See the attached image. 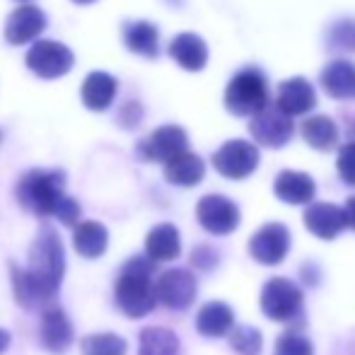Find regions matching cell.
<instances>
[{
    "instance_id": "1",
    "label": "cell",
    "mask_w": 355,
    "mask_h": 355,
    "mask_svg": "<svg viewBox=\"0 0 355 355\" xmlns=\"http://www.w3.org/2000/svg\"><path fill=\"white\" fill-rule=\"evenodd\" d=\"M66 276V247L51 225H44L34 237L27 254V263H10L12 293L19 307L44 309L53 302Z\"/></svg>"
},
{
    "instance_id": "2",
    "label": "cell",
    "mask_w": 355,
    "mask_h": 355,
    "mask_svg": "<svg viewBox=\"0 0 355 355\" xmlns=\"http://www.w3.org/2000/svg\"><path fill=\"white\" fill-rule=\"evenodd\" d=\"M155 263L148 257H131L121 266L114 285V300L126 317L141 319L157 304L155 300Z\"/></svg>"
},
{
    "instance_id": "3",
    "label": "cell",
    "mask_w": 355,
    "mask_h": 355,
    "mask_svg": "<svg viewBox=\"0 0 355 355\" xmlns=\"http://www.w3.org/2000/svg\"><path fill=\"white\" fill-rule=\"evenodd\" d=\"M19 206L39 218H56L66 193V174L58 169H32L15 189Z\"/></svg>"
},
{
    "instance_id": "4",
    "label": "cell",
    "mask_w": 355,
    "mask_h": 355,
    "mask_svg": "<svg viewBox=\"0 0 355 355\" xmlns=\"http://www.w3.org/2000/svg\"><path fill=\"white\" fill-rule=\"evenodd\" d=\"M225 107L234 116H254L268 107V80L259 68H242L225 89Z\"/></svg>"
},
{
    "instance_id": "5",
    "label": "cell",
    "mask_w": 355,
    "mask_h": 355,
    "mask_svg": "<svg viewBox=\"0 0 355 355\" xmlns=\"http://www.w3.org/2000/svg\"><path fill=\"white\" fill-rule=\"evenodd\" d=\"M196 278L187 268H169V271L159 273L157 281H155V300H157L162 307L174 309V312H182L189 309L196 300Z\"/></svg>"
},
{
    "instance_id": "6",
    "label": "cell",
    "mask_w": 355,
    "mask_h": 355,
    "mask_svg": "<svg viewBox=\"0 0 355 355\" xmlns=\"http://www.w3.org/2000/svg\"><path fill=\"white\" fill-rule=\"evenodd\" d=\"M261 309L273 322H290L302 309V290L288 278H271L261 290Z\"/></svg>"
},
{
    "instance_id": "7",
    "label": "cell",
    "mask_w": 355,
    "mask_h": 355,
    "mask_svg": "<svg viewBox=\"0 0 355 355\" xmlns=\"http://www.w3.org/2000/svg\"><path fill=\"white\" fill-rule=\"evenodd\" d=\"M73 51L61 42H37L27 53V68L39 78H61L73 68Z\"/></svg>"
},
{
    "instance_id": "8",
    "label": "cell",
    "mask_w": 355,
    "mask_h": 355,
    "mask_svg": "<svg viewBox=\"0 0 355 355\" xmlns=\"http://www.w3.org/2000/svg\"><path fill=\"white\" fill-rule=\"evenodd\" d=\"M213 167L227 179H247L259 167V148L247 141H230L215 150Z\"/></svg>"
},
{
    "instance_id": "9",
    "label": "cell",
    "mask_w": 355,
    "mask_h": 355,
    "mask_svg": "<svg viewBox=\"0 0 355 355\" xmlns=\"http://www.w3.org/2000/svg\"><path fill=\"white\" fill-rule=\"evenodd\" d=\"M249 131H252L254 141L263 145V148H283L293 138L295 123L293 119L278 112L276 107H263L261 112L252 116Z\"/></svg>"
},
{
    "instance_id": "10",
    "label": "cell",
    "mask_w": 355,
    "mask_h": 355,
    "mask_svg": "<svg viewBox=\"0 0 355 355\" xmlns=\"http://www.w3.org/2000/svg\"><path fill=\"white\" fill-rule=\"evenodd\" d=\"M196 218L201 227L211 234H230L239 225V208L227 196L211 193L203 196L196 206Z\"/></svg>"
},
{
    "instance_id": "11",
    "label": "cell",
    "mask_w": 355,
    "mask_h": 355,
    "mask_svg": "<svg viewBox=\"0 0 355 355\" xmlns=\"http://www.w3.org/2000/svg\"><path fill=\"white\" fill-rule=\"evenodd\" d=\"M290 249V232L288 227L281 223H268L261 230L254 232V237L249 239V254L254 257V261L263 263V266H276L288 257Z\"/></svg>"
},
{
    "instance_id": "12",
    "label": "cell",
    "mask_w": 355,
    "mask_h": 355,
    "mask_svg": "<svg viewBox=\"0 0 355 355\" xmlns=\"http://www.w3.org/2000/svg\"><path fill=\"white\" fill-rule=\"evenodd\" d=\"M39 341L49 353H66L75 341L73 324L68 319L66 309L58 304H49L42 309V319H39Z\"/></svg>"
},
{
    "instance_id": "13",
    "label": "cell",
    "mask_w": 355,
    "mask_h": 355,
    "mask_svg": "<svg viewBox=\"0 0 355 355\" xmlns=\"http://www.w3.org/2000/svg\"><path fill=\"white\" fill-rule=\"evenodd\" d=\"M184 150H189V138L187 131L179 126H159L138 145V153L150 162H169Z\"/></svg>"
},
{
    "instance_id": "14",
    "label": "cell",
    "mask_w": 355,
    "mask_h": 355,
    "mask_svg": "<svg viewBox=\"0 0 355 355\" xmlns=\"http://www.w3.org/2000/svg\"><path fill=\"white\" fill-rule=\"evenodd\" d=\"M46 29V15L37 5H22V8L12 10L5 24V39L15 46L27 44L37 39L39 34Z\"/></svg>"
},
{
    "instance_id": "15",
    "label": "cell",
    "mask_w": 355,
    "mask_h": 355,
    "mask_svg": "<svg viewBox=\"0 0 355 355\" xmlns=\"http://www.w3.org/2000/svg\"><path fill=\"white\" fill-rule=\"evenodd\" d=\"M317 104V94H314V87L309 85V80L304 78H290L281 83L278 87V102L276 109L283 112L285 116H300V114H307L314 109Z\"/></svg>"
},
{
    "instance_id": "16",
    "label": "cell",
    "mask_w": 355,
    "mask_h": 355,
    "mask_svg": "<svg viewBox=\"0 0 355 355\" xmlns=\"http://www.w3.org/2000/svg\"><path fill=\"white\" fill-rule=\"evenodd\" d=\"M304 225L319 239H334L346 230V213L334 203H312L304 211Z\"/></svg>"
},
{
    "instance_id": "17",
    "label": "cell",
    "mask_w": 355,
    "mask_h": 355,
    "mask_svg": "<svg viewBox=\"0 0 355 355\" xmlns=\"http://www.w3.org/2000/svg\"><path fill=\"white\" fill-rule=\"evenodd\" d=\"M182 254V237L172 223H159L145 237V257L153 263L174 261Z\"/></svg>"
},
{
    "instance_id": "18",
    "label": "cell",
    "mask_w": 355,
    "mask_h": 355,
    "mask_svg": "<svg viewBox=\"0 0 355 355\" xmlns=\"http://www.w3.org/2000/svg\"><path fill=\"white\" fill-rule=\"evenodd\" d=\"M73 249L83 259H99L109 249V230L97 220H83L73 227Z\"/></svg>"
},
{
    "instance_id": "19",
    "label": "cell",
    "mask_w": 355,
    "mask_h": 355,
    "mask_svg": "<svg viewBox=\"0 0 355 355\" xmlns=\"http://www.w3.org/2000/svg\"><path fill=\"white\" fill-rule=\"evenodd\" d=\"M169 56H172L184 71L198 73V71H203L208 63V46L198 34L184 32L172 39V44H169Z\"/></svg>"
},
{
    "instance_id": "20",
    "label": "cell",
    "mask_w": 355,
    "mask_h": 355,
    "mask_svg": "<svg viewBox=\"0 0 355 355\" xmlns=\"http://www.w3.org/2000/svg\"><path fill=\"white\" fill-rule=\"evenodd\" d=\"M276 196L281 201L290 203V206H302V203H309L317 193V187H314V179L304 172H293V169H283L276 177Z\"/></svg>"
},
{
    "instance_id": "21",
    "label": "cell",
    "mask_w": 355,
    "mask_h": 355,
    "mask_svg": "<svg viewBox=\"0 0 355 355\" xmlns=\"http://www.w3.org/2000/svg\"><path fill=\"white\" fill-rule=\"evenodd\" d=\"M322 87L334 99H355V63L331 61L322 71Z\"/></svg>"
},
{
    "instance_id": "22",
    "label": "cell",
    "mask_w": 355,
    "mask_h": 355,
    "mask_svg": "<svg viewBox=\"0 0 355 355\" xmlns=\"http://www.w3.org/2000/svg\"><path fill=\"white\" fill-rule=\"evenodd\" d=\"M203 174H206V162L189 150L164 162V179L174 187H196Z\"/></svg>"
},
{
    "instance_id": "23",
    "label": "cell",
    "mask_w": 355,
    "mask_h": 355,
    "mask_svg": "<svg viewBox=\"0 0 355 355\" xmlns=\"http://www.w3.org/2000/svg\"><path fill=\"white\" fill-rule=\"evenodd\" d=\"M234 327V312L230 304L225 302H208L203 304L201 309H198L196 314V329L198 334H203V336L208 338H220L225 336V334H230Z\"/></svg>"
},
{
    "instance_id": "24",
    "label": "cell",
    "mask_w": 355,
    "mask_h": 355,
    "mask_svg": "<svg viewBox=\"0 0 355 355\" xmlns=\"http://www.w3.org/2000/svg\"><path fill=\"white\" fill-rule=\"evenodd\" d=\"M116 80L109 73H89L87 80L83 83V102L92 112H107L116 97Z\"/></svg>"
},
{
    "instance_id": "25",
    "label": "cell",
    "mask_w": 355,
    "mask_h": 355,
    "mask_svg": "<svg viewBox=\"0 0 355 355\" xmlns=\"http://www.w3.org/2000/svg\"><path fill=\"white\" fill-rule=\"evenodd\" d=\"M179 336L164 327H145L138 336V355H179Z\"/></svg>"
},
{
    "instance_id": "26",
    "label": "cell",
    "mask_w": 355,
    "mask_h": 355,
    "mask_svg": "<svg viewBox=\"0 0 355 355\" xmlns=\"http://www.w3.org/2000/svg\"><path fill=\"white\" fill-rule=\"evenodd\" d=\"M302 138L312 145L314 150L329 153V150H334L338 143V128L331 119L319 114V116H309L307 121L302 123Z\"/></svg>"
},
{
    "instance_id": "27",
    "label": "cell",
    "mask_w": 355,
    "mask_h": 355,
    "mask_svg": "<svg viewBox=\"0 0 355 355\" xmlns=\"http://www.w3.org/2000/svg\"><path fill=\"white\" fill-rule=\"evenodd\" d=\"M126 39V46L133 53H141V56L155 58L157 56V46H159V32L155 24L150 22H131L123 32Z\"/></svg>"
},
{
    "instance_id": "28",
    "label": "cell",
    "mask_w": 355,
    "mask_h": 355,
    "mask_svg": "<svg viewBox=\"0 0 355 355\" xmlns=\"http://www.w3.org/2000/svg\"><path fill=\"white\" fill-rule=\"evenodd\" d=\"M80 353L83 355H126L128 341L114 331L87 334L80 338Z\"/></svg>"
},
{
    "instance_id": "29",
    "label": "cell",
    "mask_w": 355,
    "mask_h": 355,
    "mask_svg": "<svg viewBox=\"0 0 355 355\" xmlns=\"http://www.w3.org/2000/svg\"><path fill=\"white\" fill-rule=\"evenodd\" d=\"M230 346L242 355H257L263 346V338L259 329L254 327H237L230 334Z\"/></svg>"
},
{
    "instance_id": "30",
    "label": "cell",
    "mask_w": 355,
    "mask_h": 355,
    "mask_svg": "<svg viewBox=\"0 0 355 355\" xmlns=\"http://www.w3.org/2000/svg\"><path fill=\"white\" fill-rule=\"evenodd\" d=\"M329 46L341 51H355V22L353 19H338L329 29Z\"/></svg>"
},
{
    "instance_id": "31",
    "label": "cell",
    "mask_w": 355,
    "mask_h": 355,
    "mask_svg": "<svg viewBox=\"0 0 355 355\" xmlns=\"http://www.w3.org/2000/svg\"><path fill=\"white\" fill-rule=\"evenodd\" d=\"M276 355H314V346L302 334L288 331L276 341Z\"/></svg>"
},
{
    "instance_id": "32",
    "label": "cell",
    "mask_w": 355,
    "mask_h": 355,
    "mask_svg": "<svg viewBox=\"0 0 355 355\" xmlns=\"http://www.w3.org/2000/svg\"><path fill=\"white\" fill-rule=\"evenodd\" d=\"M336 169L348 187H355V143H348L338 150Z\"/></svg>"
},
{
    "instance_id": "33",
    "label": "cell",
    "mask_w": 355,
    "mask_h": 355,
    "mask_svg": "<svg viewBox=\"0 0 355 355\" xmlns=\"http://www.w3.org/2000/svg\"><path fill=\"white\" fill-rule=\"evenodd\" d=\"M191 263L196 268H201V271H211L215 263H218V252H215L213 247L201 244V247H196L191 252Z\"/></svg>"
},
{
    "instance_id": "34",
    "label": "cell",
    "mask_w": 355,
    "mask_h": 355,
    "mask_svg": "<svg viewBox=\"0 0 355 355\" xmlns=\"http://www.w3.org/2000/svg\"><path fill=\"white\" fill-rule=\"evenodd\" d=\"M343 213H346V227H353L355 230V196L348 198L346 208H343Z\"/></svg>"
},
{
    "instance_id": "35",
    "label": "cell",
    "mask_w": 355,
    "mask_h": 355,
    "mask_svg": "<svg viewBox=\"0 0 355 355\" xmlns=\"http://www.w3.org/2000/svg\"><path fill=\"white\" fill-rule=\"evenodd\" d=\"M10 343H12V336H10V331H5V329H0V355L10 348Z\"/></svg>"
},
{
    "instance_id": "36",
    "label": "cell",
    "mask_w": 355,
    "mask_h": 355,
    "mask_svg": "<svg viewBox=\"0 0 355 355\" xmlns=\"http://www.w3.org/2000/svg\"><path fill=\"white\" fill-rule=\"evenodd\" d=\"M73 3H80V5H87V3H94V0H73Z\"/></svg>"
},
{
    "instance_id": "37",
    "label": "cell",
    "mask_w": 355,
    "mask_h": 355,
    "mask_svg": "<svg viewBox=\"0 0 355 355\" xmlns=\"http://www.w3.org/2000/svg\"><path fill=\"white\" fill-rule=\"evenodd\" d=\"M0 141H3V133H0Z\"/></svg>"
}]
</instances>
